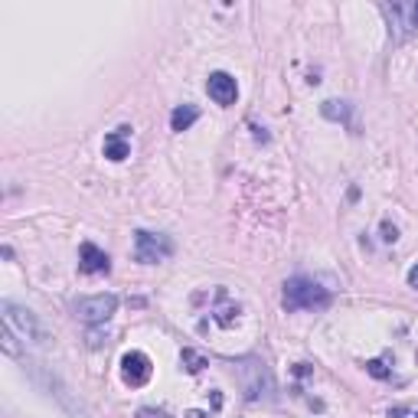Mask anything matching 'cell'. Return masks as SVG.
<instances>
[{
    "label": "cell",
    "mask_w": 418,
    "mask_h": 418,
    "mask_svg": "<svg viewBox=\"0 0 418 418\" xmlns=\"http://www.w3.org/2000/svg\"><path fill=\"white\" fill-rule=\"evenodd\" d=\"M232 376L236 383L242 385L248 402H258V399H272L274 395V376L272 369L265 366V359L258 356H242L232 363Z\"/></svg>",
    "instance_id": "obj_1"
},
{
    "label": "cell",
    "mask_w": 418,
    "mask_h": 418,
    "mask_svg": "<svg viewBox=\"0 0 418 418\" xmlns=\"http://www.w3.org/2000/svg\"><path fill=\"white\" fill-rule=\"evenodd\" d=\"M333 294L324 288V284L310 281V278H288L281 291V304L284 310H324L330 308Z\"/></svg>",
    "instance_id": "obj_2"
},
{
    "label": "cell",
    "mask_w": 418,
    "mask_h": 418,
    "mask_svg": "<svg viewBox=\"0 0 418 418\" xmlns=\"http://www.w3.org/2000/svg\"><path fill=\"white\" fill-rule=\"evenodd\" d=\"M0 310H4V324H7V330H13V337H20L23 343L26 340H33V343L46 340V330H43V324L36 320V314H30V310L13 304V301H4Z\"/></svg>",
    "instance_id": "obj_3"
},
{
    "label": "cell",
    "mask_w": 418,
    "mask_h": 418,
    "mask_svg": "<svg viewBox=\"0 0 418 418\" xmlns=\"http://www.w3.org/2000/svg\"><path fill=\"white\" fill-rule=\"evenodd\" d=\"M173 255V239L170 236H154V232L137 229L134 232V258L141 265H154Z\"/></svg>",
    "instance_id": "obj_4"
},
{
    "label": "cell",
    "mask_w": 418,
    "mask_h": 418,
    "mask_svg": "<svg viewBox=\"0 0 418 418\" xmlns=\"http://www.w3.org/2000/svg\"><path fill=\"white\" fill-rule=\"evenodd\" d=\"M379 10L389 17L393 43H402L405 36L418 30V4H379Z\"/></svg>",
    "instance_id": "obj_5"
},
{
    "label": "cell",
    "mask_w": 418,
    "mask_h": 418,
    "mask_svg": "<svg viewBox=\"0 0 418 418\" xmlns=\"http://www.w3.org/2000/svg\"><path fill=\"white\" fill-rule=\"evenodd\" d=\"M76 317L82 324H105L115 310H118V298L115 294H92V298H79L72 304Z\"/></svg>",
    "instance_id": "obj_6"
},
{
    "label": "cell",
    "mask_w": 418,
    "mask_h": 418,
    "mask_svg": "<svg viewBox=\"0 0 418 418\" xmlns=\"http://www.w3.org/2000/svg\"><path fill=\"white\" fill-rule=\"evenodd\" d=\"M154 376V363H151V356L147 353H141V350H131V353H124L121 356V379L128 385H144L147 379Z\"/></svg>",
    "instance_id": "obj_7"
},
{
    "label": "cell",
    "mask_w": 418,
    "mask_h": 418,
    "mask_svg": "<svg viewBox=\"0 0 418 418\" xmlns=\"http://www.w3.org/2000/svg\"><path fill=\"white\" fill-rule=\"evenodd\" d=\"M206 92H209V98H213L216 105H222V108L236 105V98H239V86H236V79H232L229 72H213V76L206 79Z\"/></svg>",
    "instance_id": "obj_8"
},
{
    "label": "cell",
    "mask_w": 418,
    "mask_h": 418,
    "mask_svg": "<svg viewBox=\"0 0 418 418\" xmlns=\"http://www.w3.org/2000/svg\"><path fill=\"white\" fill-rule=\"evenodd\" d=\"M79 272H86V274H108L111 272V258L105 255L98 245L86 242V245L79 248Z\"/></svg>",
    "instance_id": "obj_9"
},
{
    "label": "cell",
    "mask_w": 418,
    "mask_h": 418,
    "mask_svg": "<svg viewBox=\"0 0 418 418\" xmlns=\"http://www.w3.org/2000/svg\"><path fill=\"white\" fill-rule=\"evenodd\" d=\"M131 151V128L128 124H121L118 131H111V134H105V157L108 161H124Z\"/></svg>",
    "instance_id": "obj_10"
},
{
    "label": "cell",
    "mask_w": 418,
    "mask_h": 418,
    "mask_svg": "<svg viewBox=\"0 0 418 418\" xmlns=\"http://www.w3.org/2000/svg\"><path fill=\"white\" fill-rule=\"evenodd\" d=\"M197 118H199L197 105H177V108L170 111V128L173 131H187V128L197 124Z\"/></svg>",
    "instance_id": "obj_11"
},
{
    "label": "cell",
    "mask_w": 418,
    "mask_h": 418,
    "mask_svg": "<svg viewBox=\"0 0 418 418\" xmlns=\"http://www.w3.org/2000/svg\"><path fill=\"white\" fill-rule=\"evenodd\" d=\"M320 111H324V118H330V121H347L350 118V105L347 102H324L320 105Z\"/></svg>",
    "instance_id": "obj_12"
},
{
    "label": "cell",
    "mask_w": 418,
    "mask_h": 418,
    "mask_svg": "<svg viewBox=\"0 0 418 418\" xmlns=\"http://www.w3.org/2000/svg\"><path fill=\"white\" fill-rule=\"evenodd\" d=\"M180 363H183L190 373H199V369L206 366V359L199 356V353H193V350H183V353H180Z\"/></svg>",
    "instance_id": "obj_13"
},
{
    "label": "cell",
    "mask_w": 418,
    "mask_h": 418,
    "mask_svg": "<svg viewBox=\"0 0 418 418\" xmlns=\"http://www.w3.org/2000/svg\"><path fill=\"white\" fill-rule=\"evenodd\" d=\"M366 373L373 376V379H393V369L385 366L383 359H369V363H366Z\"/></svg>",
    "instance_id": "obj_14"
},
{
    "label": "cell",
    "mask_w": 418,
    "mask_h": 418,
    "mask_svg": "<svg viewBox=\"0 0 418 418\" xmlns=\"http://www.w3.org/2000/svg\"><path fill=\"white\" fill-rule=\"evenodd\" d=\"M383 239L385 242H395V239H399V229H395V226H389V222H383Z\"/></svg>",
    "instance_id": "obj_15"
},
{
    "label": "cell",
    "mask_w": 418,
    "mask_h": 418,
    "mask_svg": "<svg viewBox=\"0 0 418 418\" xmlns=\"http://www.w3.org/2000/svg\"><path fill=\"white\" fill-rule=\"evenodd\" d=\"M137 418H170V415H167V412H154V409H141Z\"/></svg>",
    "instance_id": "obj_16"
},
{
    "label": "cell",
    "mask_w": 418,
    "mask_h": 418,
    "mask_svg": "<svg viewBox=\"0 0 418 418\" xmlns=\"http://www.w3.org/2000/svg\"><path fill=\"white\" fill-rule=\"evenodd\" d=\"M409 284L418 291V265H412V268H409Z\"/></svg>",
    "instance_id": "obj_17"
},
{
    "label": "cell",
    "mask_w": 418,
    "mask_h": 418,
    "mask_svg": "<svg viewBox=\"0 0 418 418\" xmlns=\"http://www.w3.org/2000/svg\"><path fill=\"white\" fill-rule=\"evenodd\" d=\"M294 373H298V376H308V373H310L308 363H298V366H294Z\"/></svg>",
    "instance_id": "obj_18"
},
{
    "label": "cell",
    "mask_w": 418,
    "mask_h": 418,
    "mask_svg": "<svg viewBox=\"0 0 418 418\" xmlns=\"http://www.w3.org/2000/svg\"><path fill=\"white\" fill-rule=\"evenodd\" d=\"M187 418H206L203 412H187Z\"/></svg>",
    "instance_id": "obj_19"
}]
</instances>
